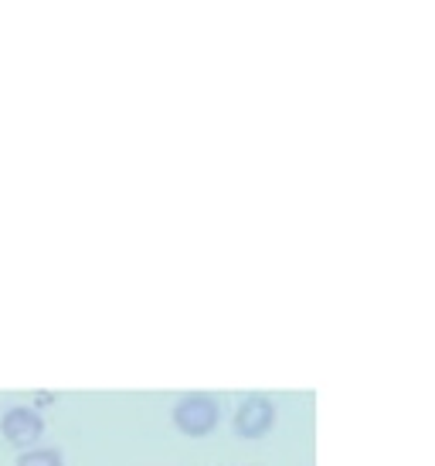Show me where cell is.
<instances>
[{"label": "cell", "mask_w": 435, "mask_h": 466, "mask_svg": "<svg viewBox=\"0 0 435 466\" xmlns=\"http://www.w3.org/2000/svg\"><path fill=\"white\" fill-rule=\"evenodd\" d=\"M215 419H218V409L207 395H191V399H184L177 409H174V422H177L184 432H191V436L207 432V429L215 426Z\"/></svg>", "instance_id": "obj_2"}, {"label": "cell", "mask_w": 435, "mask_h": 466, "mask_svg": "<svg viewBox=\"0 0 435 466\" xmlns=\"http://www.w3.org/2000/svg\"><path fill=\"white\" fill-rule=\"evenodd\" d=\"M269 422H272V409L262 399H248L238 409V419H235V426H238L242 436H258Z\"/></svg>", "instance_id": "obj_3"}, {"label": "cell", "mask_w": 435, "mask_h": 466, "mask_svg": "<svg viewBox=\"0 0 435 466\" xmlns=\"http://www.w3.org/2000/svg\"><path fill=\"white\" fill-rule=\"evenodd\" d=\"M17 466H62V453L58 450H31L17 460Z\"/></svg>", "instance_id": "obj_4"}, {"label": "cell", "mask_w": 435, "mask_h": 466, "mask_svg": "<svg viewBox=\"0 0 435 466\" xmlns=\"http://www.w3.org/2000/svg\"><path fill=\"white\" fill-rule=\"evenodd\" d=\"M0 432H4V440L14 442V446H31V442L38 440L41 432H45V422H41V415L35 409H7L4 419H0Z\"/></svg>", "instance_id": "obj_1"}]
</instances>
